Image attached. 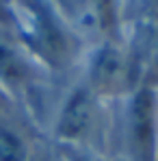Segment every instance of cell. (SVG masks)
Instances as JSON below:
<instances>
[{"mask_svg": "<svg viewBox=\"0 0 158 161\" xmlns=\"http://www.w3.org/2000/svg\"><path fill=\"white\" fill-rule=\"evenodd\" d=\"M91 7L104 28L115 24V0H91Z\"/></svg>", "mask_w": 158, "mask_h": 161, "instance_id": "7", "label": "cell"}, {"mask_svg": "<svg viewBox=\"0 0 158 161\" xmlns=\"http://www.w3.org/2000/svg\"><path fill=\"white\" fill-rule=\"evenodd\" d=\"M134 63L128 54L115 46L100 48L91 63V87L98 94H124L132 87Z\"/></svg>", "mask_w": 158, "mask_h": 161, "instance_id": "3", "label": "cell"}, {"mask_svg": "<svg viewBox=\"0 0 158 161\" xmlns=\"http://www.w3.org/2000/svg\"><path fill=\"white\" fill-rule=\"evenodd\" d=\"M0 161H33L28 131L9 111L0 113Z\"/></svg>", "mask_w": 158, "mask_h": 161, "instance_id": "6", "label": "cell"}, {"mask_svg": "<svg viewBox=\"0 0 158 161\" xmlns=\"http://www.w3.org/2000/svg\"><path fill=\"white\" fill-rule=\"evenodd\" d=\"M93 120H95L93 98L89 96L87 89H78L63 105L59 124H56V135L65 142H78L84 135H89Z\"/></svg>", "mask_w": 158, "mask_h": 161, "instance_id": "4", "label": "cell"}, {"mask_svg": "<svg viewBox=\"0 0 158 161\" xmlns=\"http://www.w3.org/2000/svg\"><path fill=\"white\" fill-rule=\"evenodd\" d=\"M65 161H100L91 155H84V153H76V150H67L65 153Z\"/></svg>", "mask_w": 158, "mask_h": 161, "instance_id": "9", "label": "cell"}, {"mask_svg": "<svg viewBox=\"0 0 158 161\" xmlns=\"http://www.w3.org/2000/svg\"><path fill=\"white\" fill-rule=\"evenodd\" d=\"M154 63H156V68H158V50H156V61H154Z\"/></svg>", "mask_w": 158, "mask_h": 161, "instance_id": "11", "label": "cell"}, {"mask_svg": "<svg viewBox=\"0 0 158 161\" xmlns=\"http://www.w3.org/2000/svg\"><path fill=\"white\" fill-rule=\"evenodd\" d=\"M18 26V11L13 0H0V28L9 31V28Z\"/></svg>", "mask_w": 158, "mask_h": 161, "instance_id": "8", "label": "cell"}, {"mask_svg": "<svg viewBox=\"0 0 158 161\" xmlns=\"http://www.w3.org/2000/svg\"><path fill=\"white\" fill-rule=\"evenodd\" d=\"M4 111H9V109H7V96H4V92L0 89V113H4Z\"/></svg>", "mask_w": 158, "mask_h": 161, "instance_id": "10", "label": "cell"}, {"mask_svg": "<svg viewBox=\"0 0 158 161\" xmlns=\"http://www.w3.org/2000/svg\"><path fill=\"white\" fill-rule=\"evenodd\" d=\"M128 144L134 161H156V100L152 89H139L128 111Z\"/></svg>", "mask_w": 158, "mask_h": 161, "instance_id": "1", "label": "cell"}, {"mask_svg": "<svg viewBox=\"0 0 158 161\" xmlns=\"http://www.w3.org/2000/svg\"><path fill=\"white\" fill-rule=\"evenodd\" d=\"M33 79V63L20 44L9 35V31L0 28V85L20 89L26 87Z\"/></svg>", "mask_w": 158, "mask_h": 161, "instance_id": "5", "label": "cell"}, {"mask_svg": "<svg viewBox=\"0 0 158 161\" xmlns=\"http://www.w3.org/2000/svg\"><path fill=\"white\" fill-rule=\"evenodd\" d=\"M28 46L39 54L46 63L63 65L69 57V39L63 26L56 22L52 11L41 4H35L30 24H28Z\"/></svg>", "mask_w": 158, "mask_h": 161, "instance_id": "2", "label": "cell"}]
</instances>
